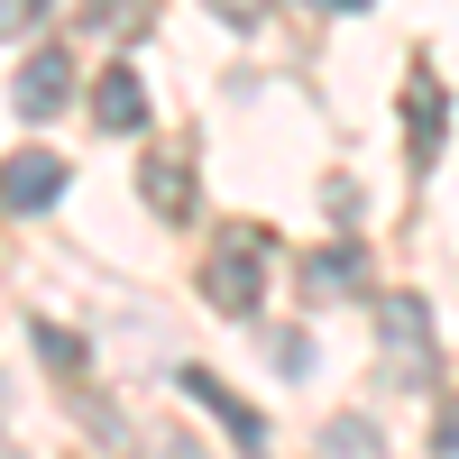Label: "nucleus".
<instances>
[{"label":"nucleus","mask_w":459,"mask_h":459,"mask_svg":"<svg viewBox=\"0 0 459 459\" xmlns=\"http://www.w3.org/2000/svg\"><path fill=\"white\" fill-rule=\"evenodd\" d=\"M184 395H203V413H212V423H221L230 441H239V450H266V423H257V413H248L239 395H230V386H221L212 368H184Z\"/></svg>","instance_id":"423d86ee"},{"label":"nucleus","mask_w":459,"mask_h":459,"mask_svg":"<svg viewBox=\"0 0 459 459\" xmlns=\"http://www.w3.org/2000/svg\"><path fill=\"white\" fill-rule=\"evenodd\" d=\"M138 194L157 203V221H194V175L184 166H138Z\"/></svg>","instance_id":"6e6552de"},{"label":"nucleus","mask_w":459,"mask_h":459,"mask_svg":"<svg viewBox=\"0 0 459 459\" xmlns=\"http://www.w3.org/2000/svg\"><path fill=\"white\" fill-rule=\"evenodd\" d=\"M432 459H459V395H441L432 413Z\"/></svg>","instance_id":"f8f14e48"},{"label":"nucleus","mask_w":459,"mask_h":459,"mask_svg":"<svg viewBox=\"0 0 459 459\" xmlns=\"http://www.w3.org/2000/svg\"><path fill=\"white\" fill-rule=\"evenodd\" d=\"M359 276H368V266H359V248H322V257H313V285H322V294L359 285Z\"/></svg>","instance_id":"9b49d317"},{"label":"nucleus","mask_w":459,"mask_h":459,"mask_svg":"<svg viewBox=\"0 0 459 459\" xmlns=\"http://www.w3.org/2000/svg\"><path fill=\"white\" fill-rule=\"evenodd\" d=\"M203 10H221L230 28H257V19H266V0H203Z\"/></svg>","instance_id":"2eb2a0df"},{"label":"nucleus","mask_w":459,"mask_h":459,"mask_svg":"<svg viewBox=\"0 0 459 459\" xmlns=\"http://www.w3.org/2000/svg\"><path fill=\"white\" fill-rule=\"evenodd\" d=\"M92 120H101L110 138H129V129H147V83H138L129 65H110L101 83H92Z\"/></svg>","instance_id":"0eeeda50"},{"label":"nucleus","mask_w":459,"mask_h":459,"mask_svg":"<svg viewBox=\"0 0 459 459\" xmlns=\"http://www.w3.org/2000/svg\"><path fill=\"white\" fill-rule=\"evenodd\" d=\"M65 157H47V147H19V157H0V212L10 221H28V212H47L56 194H65Z\"/></svg>","instance_id":"7ed1b4c3"},{"label":"nucleus","mask_w":459,"mask_h":459,"mask_svg":"<svg viewBox=\"0 0 459 459\" xmlns=\"http://www.w3.org/2000/svg\"><path fill=\"white\" fill-rule=\"evenodd\" d=\"M37 350H47V368H56V377H83V359H92L83 340H65L56 322H37Z\"/></svg>","instance_id":"9d476101"},{"label":"nucleus","mask_w":459,"mask_h":459,"mask_svg":"<svg viewBox=\"0 0 459 459\" xmlns=\"http://www.w3.org/2000/svg\"><path fill=\"white\" fill-rule=\"evenodd\" d=\"M404 138H413V175H432L441 138H450V92H432L423 65H413V83H404Z\"/></svg>","instance_id":"39448f33"},{"label":"nucleus","mask_w":459,"mask_h":459,"mask_svg":"<svg viewBox=\"0 0 459 459\" xmlns=\"http://www.w3.org/2000/svg\"><path fill=\"white\" fill-rule=\"evenodd\" d=\"M276 368H285V377H303V368H313V340L285 331V340H276Z\"/></svg>","instance_id":"4468645a"},{"label":"nucleus","mask_w":459,"mask_h":459,"mask_svg":"<svg viewBox=\"0 0 459 459\" xmlns=\"http://www.w3.org/2000/svg\"><path fill=\"white\" fill-rule=\"evenodd\" d=\"M0 459H19V450H10V441H0Z\"/></svg>","instance_id":"f3484780"},{"label":"nucleus","mask_w":459,"mask_h":459,"mask_svg":"<svg viewBox=\"0 0 459 459\" xmlns=\"http://www.w3.org/2000/svg\"><path fill=\"white\" fill-rule=\"evenodd\" d=\"M10 110H19V120H56V110H74V56L65 47H37L19 65V83H10Z\"/></svg>","instance_id":"20e7f679"},{"label":"nucleus","mask_w":459,"mask_h":459,"mask_svg":"<svg viewBox=\"0 0 459 459\" xmlns=\"http://www.w3.org/2000/svg\"><path fill=\"white\" fill-rule=\"evenodd\" d=\"M203 294L221 303L230 322H248L266 303V230H230V239L203 257Z\"/></svg>","instance_id":"f257e3e1"},{"label":"nucleus","mask_w":459,"mask_h":459,"mask_svg":"<svg viewBox=\"0 0 459 459\" xmlns=\"http://www.w3.org/2000/svg\"><path fill=\"white\" fill-rule=\"evenodd\" d=\"M138 19H147V0H101V37H138Z\"/></svg>","instance_id":"ddd939ff"},{"label":"nucleus","mask_w":459,"mask_h":459,"mask_svg":"<svg viewBox=\"0 0 459 459\" xmlns=\"http://www.w3.org/2000/svg\"><path fill=\"white\" fill-rule=\"evenodd\" d=\"M322 459H386V432L359 423V413H340V423L322 432Z\"/></svg>","instance_id":"1a4fd4ad"},{"label":"nucleus","mask_w":459,"mask_h":459,"mask_svg":"<svg viewBox=\"0 0 459 459\" xmlns=\"http://www.w3.org/2000/svg\"><path fill=\"white\" fill-rule=\"evenodd\" d=\"M37 10H47V0H0V37H19V28H28Z\"/></svg>","instance_id":"dca6fc26"},{"label":"nucleus","mask_w":459,"mask_h":459,"mask_svg":"<svg viewBox=\"0 0 459 459\" xmlns=\"http://www.w3.org/2000/svg\"><path fill=\"white\" fill-rule=\"evenodd\" d=\"M377 340H386V359H395V377H404V386H432V377H441L423 294H377Z\"/></svg>","instance_id":"f03ea898"}]
</instances>
